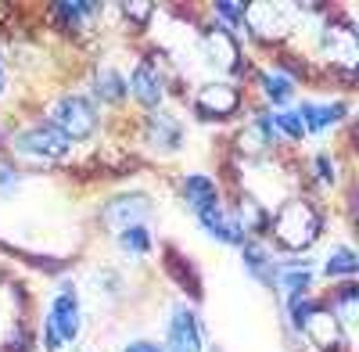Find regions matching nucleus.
Returning <instances> with one entry per match:
<instances>
[{
  "instance_id": "a878e982",
  "label": "nucleus",
  "mask_w": 359,
  "mask_h": 352,
  "mask_svg": "<svg viewBox=\"0 0 359 352\" xmlns=\"http://www.w3.org/2000/svg\"><path fill=\"white\" fill-rule=\"evenodd\" d=\"M269 119H273V130L284 133L287 140H302L306 137V126H302V119H298L294 111H277V115H269Z\"/></svg>"
},
{
  "instance_id": "20e7f679",
  "label": "nucleus",
  "mask_w": 359,
  "mask_h": 352,
  "mask_svg": "<svg viewBox=\"0 0 359 352\" xmlns=\"http://www.w3.org/2000/svg\"><path fill=\"white\" fill-rule=\"evenodd\" d=\"M320 50L323 57L331 62V69H341L345 76L355 72L359 65V36H355V25L345 18H327L320 29Z\"/></svg>"
},
{
  "instance_id": "0eeeda50",
  "label": "nucleus",
  "mask_w": 359,
  "mask_h": 352,
  "mask_svg": "<svg viewBox=\"0 0 359 352\" xmlns=\"http://www.w3.org/2000/svg\"><path fill=\"white\" fill-rule=\"evenodd\" d=\"M302 334L320 348V352H345L348 348V331L338 324V316L323 302H313L309 316L302 320Z\"/></svg>"
},
{
  "instance_id": "7c9ffc66",
  "label": "nucleus",
  "mask_w": 359,
  "mask_h": 352,
  "mask_svg": "<svg viewBox=\"0 0 359 352\" xmlns=\"http://www.w3.org/2000/svg\"><path fill=\"white\" fill-rule=\"evenodd\" d=\"M123 352H162V345H155V341H130Z\"/></svg>"
},
{
  "instance_id": "9d476101",
  "label": "nucleus",
  "mask_w": 359,
  "mask_h": 352,
  "mask_svg": "<svg viewBox=\"0 0 359 352\" xmlns=\"http://www.w3.org/2000/svg\"><path fill=\"white\" fill-rule=\"evenodd\" d=\"M151 209H155L151 194L147 191H130V194H115L101 209V216H104L108 226L126 230V226H144V219L151 216Z\"/></svg>"
},
{
  "instance_id": "f03ea898",
  "label": "nucleus",
  "mask_w": 359,
  "mask_h": 352,
  "mask_svg": "<svg viewBox=\"0 0 359 352\" xmlns=\"http://www.w3.org/2000/svg\"><path fill=\"white\" fill-rule=\"evenodd\" d=\"M245 25L255 43H284L294 29V8L280 4V0H252L245 4Z\"/></svg>"
},
{
  "instance_id": "dca6fc26",
  "label": "nucleus",
  "mask_w": 359,
  "mask_h": 352,
  "mask_svg": "<svg viewBox=\"0 0 359 352\" xmlns=\"http://www.w3.org/2000/svg\"><path fill=\"white\" fill-rule=\"evenodd\" d=\"M184 201L191 205V212L201 216L208 209H216L219 205V191L212 184V176H205V172H191L187 180H184Z\"/></svg>"
},
{
  "instance_id": "7ed1b4c3",
  "label": "nucleus",
  "mask_w": 359,
  "mask_h": 352,
  "mask_svg": "<svg viewBox=\"0 0 359 352\" xmlns=\"http://www.w3.org/2000/svg\"><path fill=\"white\" fill-rule=\"evenodd\" d=\"M79 324H83V313H79L76 287L62 284V291H57V299L50 302L47 320H43V348L57 352L62 345H72L79 338Z\"/></svg>"
},
{
  "instance_id": "4468645a",
  "label": "nucleus",
  "mask_w": 359,
  "mask_h": 352,
  "mask_svg": "<svg viewBox=\"0 0 359 352\" xmlns=\"http://www.w3.org/2000/svg\"><path fill=\"white\" fill-rule=\"evenodd\" d=\"M198 219H201V230L208 233V238H216L219 245L241 248V245L248 241V238H245V230H241V223H237L230 212H223L219 205H216V209H208V212H201Z\"/></svg>"
},
{
  "instance_id": "5701e85b",
  "label": "nucleus",
  "mask_w": 359,
  "mask_h": 352,
  "mask_svg": "<svg viewBox=\"0 0 359 352\" xmlns=\"http://www.w3.org/2000/svg\"><path fill=\"white\" fill-rule=\"evenodd\" d=\"M277 287H284L287 291V299H294V295H306V291L313 287V270H298V266H291V270H277Z\"/></svg>"
},
{
  "instance_id": "aec40b11",
  "label": "nucleus",
  "mask_w": 359,
  "mask_h": 352,
  "mask_svg": "<svg viewBox=\"0 0 359 352\" xmlns=\"http://www.w3.org/2000/svg\"><path fill=\"white\" fill-rule=\"evenodd\" d=\"M94 94H97V101L101 104H111V108H118L126 101V79L118 76L115 69H101L97 76H94Z\"/></svg>"
},
{
  "instance_id": "9b49d317",
  "label": "nucleus",
  "mask_w": 359,
  "mask_h": 352,
  "mask_svg": "<svg viewBox=\"0 0 359 352\" xmlns=\"http://www.w3.org/2000/svg\"><path fill=\"white\" fill-rule=\"evenodd\" d=\"M126 90L137 97L140 108L158 111V104H162V97H165V76L158 72V65L151 62V57H140L137 69H133V76H130V83H126Z\"/></svg>"
},
{
  "instance_id": "423d86ee",
  "label": "nucleus",
  "mask_w": 359,
  "mask_h": 352,
  "mask_svg": "<svg viewBox=\"0 0 359 352\" xmlns=\"http://www.w3.org/2000/svg\"><path fill=\"white\" fill-rule=\"evenodd\" d=\"M11 148L29 155V158H43V162H62L72 148V140L65 133H57L50 123L33 126V130H22L18 137H11Z\"/></svg>"
},
{
  "instance_id": "2eb2a0df",
  "label": "nucleus",
  "mask_w": 359,
  "mask_h": 352,
  "mask_svg": "<svg viewBox=\"0 0 359 352\" xmlns=\"http://www.w3.org/2000/svg\"><path fill=\"white\" fill-rule=\"evenodd\" d=\"M237 144H241V151H245V155H266L269 148H273V144H277V130H273V119H269V111H259L255 119L241 130Z\"/></svg>"
},
{
  "instance_id": "1a4fd4ad",
  "label": "nucleus",
  "mask_w": 359,
  "mask_h": 352,
  "mask_svg": "<svg viewBox=\"0 0 359 352\" xmlns=\"http://www.w3.org/2000/svg\"><path fill=\"white\" fill-rule=\"evenodd\" d=\"M201 50H205L208 65H212L216 72H223V76H237V72H241V43H237V36L230 33V29L212 22L201 33Z\"/></svg>"
},
{
  "instance_id": "f8f14e48",
  "label": "nucleus",
  "mask_w": 359,
  "mask_h": 352,
  "mask_svg": "<svg viewBox=\"0 0 359 352\" xmlns=\"http://www.w3.org/2000/svg\"><path fill=\"white\" fill-rule=\"evenodd\" d=\"M162 352H201V324H198V313L191 306L172 309Z\"/></svg>"
},
{
  "instance_id": "ddd939ff",
  "label": "nucleus",
  "mask_w": 359,
  "mask_h": 352,
  "mask_svg": "<svg viewBox=\"0 0 359 352\" xmlns=\"http://www.w3.org/2000/svg\"><path fill=\"white\" fill-rule=\"evenodd\" d=\"M345 111H348V104H345V101H334V104L302 101L294 115L302 119V126H306V137H320L327 126H334L338 119H345Z\"/></svg>"
},
{
  "instance_id": "bb28decb",
  "label": "nucleus",
  "mask_w": 359,
  "mask_h": 352,
  "mask_svg": "<svg viewBox=\"0 0 359 352\" xmlns=\"http://www.w3.org/2000/svg\"><path fill=\"white\" fill-rule=\"evenodd\" d=\"M212 11L219 15L216 25H223V29H230V25H245V4H230V0H219Z\"/></svg>"
},
{
  "instance_id": "a211bd4d",
  "label": "nucleus",
  "mask_w": 359,
  "mask_h": 352,
  "mask_svg": "<svg viewBox=\"0 0 359 352\" xmlns=\"http://www.w3.org/2000/svg\"><path fill=\"white\" fill-rule=\"evenodd\" d=\"M147 140L155 144L158 151H176L184 144V126H180L169 111H155L147 119Z\"/></svg>"
},
{
  "instance_id": "cd10ccee",
  "label": "nucleus",
  "mask_w": 359,
  "mask_h": 352,
  "mask_svg": "<svg viewBox=\"0 0 359 352\" xmlns=\"http://www.w3.org/2000/svg\"><path fill=\"white\" fill-rule=\"evenodd\" d=\"M118 11H123L126 22H133V25H147L151 15H155V4H137V0H133V4H123Z\"/></svg>"
},
{
  "instance_id": "c85d7f7f",
  "label": "nucleus",
  "mask_w": 359,
  "mask_h": 352,
  "mask_svg": "<svg viewBox=\"0 0 359 352\" xmlns=\"http://www.w3.org/2000/svg\"><path fill=\"white\" fill-rule=\"evenodd\" d=\"M313 165H316V176H320L323 184H334V158L331 155H316Z\"/></svg>"
},
{
  "instance_id": "6e6552de",
  "label": "nucleus",
  "mask_w": 359,
  "mask_h": 352,
  "mask_svg": "<svg viewBox=\"0 0 359 352\" xmlns=\"http://www.w3.org/2000/svg\"><path fill=\"white\" fill-rule=\"evenodd\" d=\"M194 108L201 119H230L241 108V86L226 83V79H212V83H201L198 94H194Z\"/></svg>"
},
{
  "instance_id": "6ab92c4d",
  "label": "nucleus",
  "mask_w": 359,
  "mask_h": 352,
  "mask_svg": "<svg viewBox=\"0 0 359 352\" xmlns=\"http://www.w3.org/2000/svg\"><path fill=\"white\" fill-rule=\"evenodd\" d=\"M241 259H245V266H248V273L255 280H262L266 287H277V262L259 241H245L241 245Z\"/></svg>"
},
{
  "instance_id": "412c9836",
  "label": "nucleus",
  "mask_w": 359,
  "mask_h": 352,
  "mask_svg": "<svg viewBox=\"0 0 359 352\" xmlns=\"http://www.w3.org/2000/svg\"><path fill=\"white\" fill-rule=\"evenodd\" d=\"M259 83H262V94L273 101V104H287L294 97V79L287 72H280V69H266L259 76Z\"/></svg>"
},
{
  "instance_id": "c756f323",
  "label": "nucleus",
  "mask_w": 359,
  "mask_h": 352,
  "mask_svg": "<svg viewBox=\"0 0 359 352\" xmlns=\"http://www.w3.org/2000/svg\"><path fill=\"white\" fill-rule=\"evenodd\" d=\"M18 184H22V176L11 165H0V194H15Z\"/></svg>"
},
{
  "instance_id": "393cba45",
  "label": "nucleus",
  "mask_w": 359,
  "mask_h": 352,
  "mask_svg": "<svg viewBox=\"0 0 359 352\" xmlns=\"http://www.w3.org/2000/svg\"><path fill=\"white\" fill-rule=\"evenodd\" d=\"M104 8H97V4H57L54 8V15H62V22L65 25H72V29H79L83 22H90L94 15H101Z\"/></svg>"
},
{
  "instance_id": "f257e3e1",
  "label": "nucleus",
  "mask_w": 359,
  "mask_h": 352,
  "mask_svg": "<svg viewBox=\"0 0 359 352\" xmlns=\"http://www.w3.org/2000/svg\"><path fill=\"white\" fill-rule=\"evenodd\" d=\"M323 230V216L320 209L302 198V194H291L287 201H280V209L269 216V233L280 252H306Z\"/></svg>"
},
{
  "instance_id": "f3484780",
  "label": "nucleus",
  "mask_w": 359,
  "mask_h": 352,
  "mask_svg": "<svg viewBox=\"0 0 359 352\" xmlns=\"http://www.w3.org/2000/svg\"><path fill=\"white\" fill-rule=\"evenodd\" d=\"M237 223H241V230H245V238L248 233H269V212H266V205L252 194V191H241L237 194V216H233Z\"/></svg>"
},
{
  "instance_id": "39448f33",
  "label": "nucleus",
  "mask_w": 359,
  "mask_h": 352,
  "mask_svg": "<svg viewBox=\"0 0 359 352\" xmlns=\"http://www.w3.org/2000/svg\"><path fill=\"white\" fill-rule=\"evenodd\" d=\"M50 126L69 140H86L97 133V108L79 94H69L50 104Z\"/></svg>"
},
{
  "instance_id": "b1692460",
  "label": "nucleus",
  "mask_w": 359,
  "mask_h": 352,
  "mask_svg": "<svg viewBox=\"0 0 359 352\" xmlns=\"http://www.w3.org/2000/svg\"><path fill=\"white\" fill-rule=\"evenodd\" d=\"M118 248L126 255H147L151 252V233L144 226H126V230H118Z\"/></svg>"
},
{
  "instance_id": "2f4dec72",
  "label": "nucleus",
  "mask_w": 359,
  "mask_h": 352,
  "mask_svg": "<svg viewBox=\"0 0 359 352\" xmlns=\"http://www.w3.org/2000/svg\"><path fill=\"white\" fill-rule=\"evenodd\" d=\"M4 86H8V76H4V65H0V94H4Z\"/></svg>"
},
{
  "instance_id": "4be33fe9",
  "label": "nucleus",
  "mask_w": 359,
  "mask_h": 352,
  "mask_svg": "<svg viewBox=\"0 0 359 352\" xmlns=\"http://www.w3.org/2000/svg\"><path fill=\"white\" fill-rule=\"evenodd\" d=\"M355 270H359V255H355L348 245L334 248V252H331V259H327V266H323V273L331 277V280H352V277H355Z\"/></svg>"
}]
</instances>
